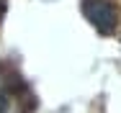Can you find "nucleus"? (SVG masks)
I'll return each mask as SVG.
<instances>
[{
  "mask_svg": "<svg viewBox=\"0 0 121 113\" xmlns=\"http://www.w3.org/2000/svg\"><path fill=\"white\" fill-rule=\"evenodd\" d=\"M34 95L13 67L0 64V113H31Z\"/></svg>",
  "mask_w": 121,
  "mask_h": 113,
  "instance_id": "f257e3e1",
  "label": "nucleus"
},
{
  "mask_svg": "<svg viewBox=\"0 0 121 113\" xmlns=\"http://www.w3.org/2000/svg\"><path fill=\"white\" fill-rule=\"evenodd\" d=\"M80 8H82L85 18L93 23L100 33H113V28L119 23V16H116V8L108 0H82Z\"/></svg>",
  "mask_w": 121,
  "mask_h": 113,
  "instance_id": "f03ea898",
  "label": "nucleus"
},
{
  "mask_svg": "<svg viewBox=\"0 0 121 113\" xmlns=\"http://www.w3.org/2000/svg\"><path fill=\"white\" fill-rule=\"evenodd\" d=\"M3 5H5V0H0V18H3Z\"/></svg>",
  "mask_w": 121,
  "mask_h": 113,
  "instance_id": "7ed1b4c3",
  "label": "nucleus"
}]
</instances>
